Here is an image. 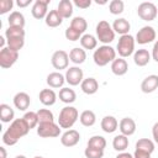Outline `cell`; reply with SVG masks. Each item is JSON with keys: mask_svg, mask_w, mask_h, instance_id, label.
Wrapping results in <instances>:
<instances>
[{"mask_svg": "<svg viewBox=\"0 0 158 158\" xmlns=\"http://www.w3.org/2000/svg\"><path fill=\"white\" fill-rule=\"evenodd\" d=\"M30 130L31 128L23 118H15L2 135V143L6 146H15L21 137L30 132Z\"/></svg>", "mask_w": 158, "mask_h": 158, "instance_id": "obj_1", "label": "cell"}, {"mask_svg": "<svg viewBox=\"0 0 158 158\" xmlns=\"http://www.w3.org/2000/svg\"><path fill=\"white\" fill-rule=\"evenodd\" d=\"M93 59L96 65L105 67L106 64L112 63L116 59V51L109 44H102L94 51Z\"/></svg>", "mask_w": 158, "mask_h": 158, "instance_id": "obj_2", "label": "cell"}, {"mask_svg": "<svg viewBox=\"0 0 158 158\" xmlns=\"http://www.w3.org/2000/svg\"><path fill=\"white\" fill-rule=\"evenodd\" d=\"M79 117V112L74 106H64L58 116V125L60 128H72Z\"/></svg>", "mask_w": 158, "mask_h": 158, "instance_id": "obj_3", "label": "cell"}, {"mask_svg": "<svg viewBox=\"0 0 158 158\" xmlns=\"http://www.w3.org/2000/svg\"><path fill=\"white\" fill-rule=\"evenodd\" d=\"M95 32H96V38L102 44H109L115 40V31L112 30V26L105 20L99 21Z\"/></svg>", "mask_w": 158, "mask_h": 158, "instance_id": "obj_4", "label": "cell"}, {"mask_svg": "<svg viewBox=\"0 0 158 158\" xmlns=\"http://www.w3.org/2000/svg\"><path fill=\"white\" fill-rule=\"evenodd\" d=\"M135 37L131 36L130 33L128 35H123L118 38V42H117V53L121 58H127L130 57L133 52H135Z\"/></svg>", "mask_w": 158, "mask_h": 158, "instance_id": "obj_5", "label": "cell"}, {"mask_svg": "<svg viewBox=\"0 0 158 158\" xmlns=\"http://www.w3.org/2000/svg\"><path fill=\"white\" fill-rule=\"evenodd\" d=\"M60 127L56 122H44L38 123L37 126V135L42 138H54L60 135Z\"/></svg>", "mask_w": 158, "mask_h": 158, "instance_id": "obj_6", "label": "cell"}, {"mask_svg": "<svg viewBox=\"0 0 158 158\" xmlns=\"http://www.w3.org/2000/svg\"><path fill=\"white\" fill-rule=\"evenodd\" d=\"M137 15L143 21H153L157 17V15H158V10H157V6L153 2L144 1V2H141L138 5Z\"/></svg>", "mask_w": 158, "mask_h": 158, "instance_id": "obj_7", "label": "cell"}, {"mask_svg": "<svg viewBox=\"0 0 158 158\" xmlns=\"http://www.w3.org/2000/svg\"><path fill=\"white\" fill-rule=\"evenodd\" d=\"M17 59H19V52L10 49L7 46L0 51V67L1 68L7 69L12 67Z\"/></svg>", "mask_w": 158, "mask_h": 158, "instance_id": "obj_8", "label": "cell"}, {"mask_svg": "<svg viewBox=\"0 0 158 158\" xmlns=\"http://www.w3.org/2000/svg\"><path fill=\"white\" fill-rule=\"evenodd\" d=\"M51 63L53 65L54 69L57 70H63V69H68V64H69V54L63 51V49H58L52 54L51 58Z\"/></svg>", "mask_w": 158, "mask_h": 158, "instance_id": "obj_9", "label": "cell"}, {"mask_svg": "<svg viewBox=\"0 0 158 158\" xmlns=\"http://www.w3.org/2000/svg\"><path fill=\"white\" fill-rule=\"evenodd\" d=\"M65 81L72 85V86H77L79 84H81V81L84 80V74H83V70L74 65V67H69L65 72Z\"/></svg>", "mask_w": 158, "mask_h": 158, "instance_id": "obj_10", "label": "cell"}, {"mask_svg": "<svg viewBox=\"0 0 158 158\" xmlns=\"http://www.w3.org/2000/svg\"><path fill=\"white\" fill-rule=\"evenodd\" d=\"M136 42L138 44H147L156 40V30L152 26H143L136 35Z\"/></svg>", "mask_w": 158, "mask_h": 158, "instance_id": "obj_11", "label": "cell"}, {"mask_svg": "<svg viewBox=\"0 0 158 158\" xmlns=\"http://www.w3.org/2000/svg\"><path fill=\"white\" fill-rule=\"evenodd\" d=\"M48 5L49 0H36L33 2V6L31 9V14L36 20H42L46 19L48 11Z\"/></svg>", "mask_w": 158, "mask_h": 158, "instance_id": "obj_12", "label": "cell"}, {"mask_svg": "<svg viewBox=\"0 0 158 158\" xmlns=\"http://www.w3.org/2000/svg\"><path fill=\"white\" fill-rule=\"evenodd\" d=\"M80 141V133L77 130H67L62 136H60V143L64 147H74L79 143Z\"/></svg>", "mask_w": 158, "mask_h": 158, "instance_id": "obj_13", "label": "cell"}, {"mask_svg": "<svg viewBox=\"0 0 158 158\" xmlns=\"http://www.w3.org/2000/svg\"><path fill=\"white\" fill-rule=\"evenodd\" d=\"M158 89V75L151 74L146 77L141 83V90L144 94H151Z\"/></svg>", "mask_w": 158, "mask_h": 158, "instance_id": "obj_14", "label": "cell"}, {"mask_svg": "<svg viewBox=\"0 0 158 158\" xmlns=\"http://www.w3.org/2000/svg\"><path fill=\"white\" fill-rule=\"evenodd\" d=\"M30 104H31L30 95L25 91H20L14 96V105L20 111H26L30 107Z\"/></svg>", "mask_w": 158, "mask_h": 158, "instance_id": "obj_15", "label": "cell"}, {"mask_svg": "<svg viewBox=\"0 0 158 158\" xmlns=\"http://www.w3.org/2000/svg\"><path fill=\"white\" fill-rule=\"evenodd\" d=\"M118 128L121 131V135H125V136H132L135 132H136V122L133 118L131 117H123L120 122H118Z\"/></svg>", "mask_w": 158, "mask_h": 158, "instance_id": "obj_16", "label": "cell"}, {"mask_svg": "<svg viewBox=\"0 0 158 158\" xmlns=\"http://www.w3.org/2000/svg\"><path fill=\"white\" fill-rule=\"evenodd\" d=\"M46 81H47L49 88L58 89V88H62L63 84L65 83V77L60 72H52V73H49L47 75Z\"/></svg>", "mask_w": 158, "mask_h": 158, "instance_id": "obj_17", "label": "cell"}, {"mask_svg": "<svg viewBox=\"0 0 158 158\" xmlns=\"http://www.w3.org/2000/svg\"><path fill=\"white\" fill-rule=\"evenodd\" d=\"M127 70H128V64H127V62H126L125 58H121V57L120 58H116L111 63V72L115 75H117V77L125 75L127 73Z\"/></svg>", "mask_w": 158, "mask_h": 158, "instance_id": "obj_18", "label": "cell"}, {"mask_svg": "<svg viewBox=\"0 0 158 158\" xmlns=\"http://www.w3.org/2000/svg\"><path fill=\"white\" fill-rule=\"evenodd\" d=\"M38 98H40L41 104L44 106H52L57 101V94L52 89H42L40 91Z\"/></svg>", "mask_w": 158, "mask_h": 158, "instance_id": "obj_19", "label": "cell"}, {"mask_svg": "<svg viewBox=\"0 0 158 158\" xmlns=\"http://www.w3.org/2000/svg\"><path fill=\"white\" fill-rule=\"evenodd\" d=\"M80 88H81L83 93H85L88 95H93L99 90V83H98V80L95 78L89 77V78H85L81 81Z\"/></svg>", "mask_w": 158, "mask_h": 158, "instance_id": "obj_20", "label": "cell"}, {"mask_svg": "<svg viewBox=\"0 0 158 158\" xmlns=\"http://www.w3.org/2000/svg\"><path fill=\"white\" fill-rule=\"evenodd\" d=\"M151 60V54L147 49L141 48L133 53V62L138 67H146Z\"/></svg>", "mask_w": 158, "mask_h": 158, "instance_id": "obj_21", "label": "cell"}, {"mask_svg": "<svg viewBox=\"0 0 158 158\" xmlns=\"http://www.w3.org/2000/svg\"><path fill=\"white\" fill-rule=\"evenodd\" d=\"M130 28H131V25L130 22L123 19V17H120V19H116L112 23V30L115 31V33H118L121 36L123 35H128L130 32Z\"/></svg>", "mask_w": 158, "mask_h": 158, "instance_id": "obj_22", "label": "cell"}, {"mask_svg": "<svg viewBox=\"0 0 158 158\" xmlns=\"http://www.w3.org/2000/svg\"><path fill=\"white\" fill-rule=\"evenodd\" d=\"M100 125H101V130L104 132H106V133H114L118 127V122H117L116 117L110 116V115L102 117Z\"/></svg>", "mask_w": 158, "mask_h": 158, "instance_id": "obj_23", "label": "cell"}, {"mask_svg": "<svg viewBox=\"0 0 158 158\" xmlns=\"http://www.w3.org/2000/svg\"><path fill=\"white\" fill-rule=\"evenodd\" d=\"M73 2L70 0H60L58 2V7L57 11L59 12V15L63 19H69L73 15Z\"/></svg>", "mask_w": 158, "mask_h": 158, "instance_id": "obj_24", "label": "cell"}, {"mask_svg": "<svg viewBox=\"0 0 158 158\" xmlns=\"http://www.w3.org/2000/svg\"><path fill=\"white\" fill-rule=\"evenodd\" d=\"M44 22L48 27L54 28V27H58V26L62 25L63 17L59 15V12L57 10H49V12L47 14V16L44 19Z\"/></svg>", "mask_w": 158, "mask_h": 158, "instance_id": "obj_25", "label": "cell"}, {"mask_svg": "<svg viewBox=\"0 0 158 158\" xmlns=\"http://www.w3.org/2000/svg\"><path fill=\"white\" fill-rule=\"evenodd\" d=\"M7 22H9V26L23 28L26 21H25V16H23L22 12H20V11H12L9 15V17H7Z\"/></svg>", "mask_w": 158, "mask_h": 158, "instance_id": "obj_26", "label": "cell"}, {"mask_svg": "<svg viewBox=\"0 0 158 158\" xmlns=\"http://www.w3.org/2000/svg\"><path fill=\"white\" fill-rule=\"evenodd\" d=\"M86 59V52L85 49L83 48H79V47H75L73 48L70 52H69V60L73 62L74 64H81L84 63Z\"/></svg>", "mask_w": 158, "mask_h": 158, "instance_id": "obj_27", "label": "cell"}, {"mask_svg": "<svg viewBox=\"0 0 158 158\" xmlns=\"http://www.w3.org/2000/svg\"><path fill=\"white\" fill-rule=\"evenodd\" d=\"M14 117H15L14 109L7 104H1L0 105V120L7 123V122H12L15 120Z\"/></svg>", "mask_w": 158, "mask_h": 158, "instance_id": "obj_28", "label": "cell"}, {"mask_svg": "<svg viewBox=\"0 0 158 158\" xmlns=\"http://www.w3.org/2000/svg\"><path fill=\"white\" fill-rule=\"evenodd\" d=\"M112 147L115 151H117L118 153L125 152L128 147V137L125 135H117L114 137L112 139Z\"/></svg>", "mask_w": 158, "mask_h": 158, "instance_id": "obj_29", "label": "cell"}, {"mask_svg": "<svg viewBox=\"0 0 158 158\" xmlns=\"http://www.w3.org/2000/svg\"><path fill=\"white\" fill-rule=\"evenodd\" d=\"M79 121L83 126L85 127H91L95 125L96 122V116H95V112L91 111V110H84L80 116H79Z\"/></svg>", "mask_w": 158, "mask_h": 158, "instance_id": "obj_30", "label": "cell"}, {"mask_svg": "<svg viewBox=\"0 0 158 158\" xmlns=\"http://www.w3.org/2000/svg\"><path fill=\"white\" fill-rule=\"evenodd\" d=\"M58 96H59V100H60L62 102H64V104H72V102H74L75 99H77L75 91H74L73 89H70V88H62V89L59 90Z\"/></svg>", "mask_w": 158, "mask_h": 158, "instance_id": "obj_31", "label": "cell"}, {"mask_svg": "<svg viewBox=\"0 0 158 158\" xmlns=\"http://www.w3.org/2000/svg\"><path fill=\"white\" fill-rule=\"evenodd\" d=\"M80 44L83 49H95L98 46V38L90 33H85L80 38Z\"/></svg>", "mask_w": 158, "mask_h": 158, "instance_id": "obj_32", "label": "cell"}, {"mask_svg": "<svg viewBox=\"0 0 158 158\" xmlns=\"http://www.w3.org/2000/svg\"><path fill=\"white\" fill-rule=\"evenodd\" d=\"M135 149H139V151H143V152L152 154L154 151V142L152 139H148V138H141L136 142Z\"/></svg>", "mask_w": 158, "mask_h": 158, "instance_id": "obj_33", "label": "cell"}, {"mask_svg": "<svg viewBox=\"0 0 158 158\" xmlns=\"http://www.w3.org/2000/svg\"><path fill=\"white\" fill-rule=\"evenodd\" d=\"M88 147L104 151L105 147H106V139H105L102 136L95 135V136H93V137L89 138V141H88Z\"/></svg>", "mask_w": 158, "mask_h": 158, "instance_id": "obj_34", "label": "cell"}, {"mask_svg": "<svg viewBox=\"0 0 158 158\" xmlns=\"http://www.w3.org/2000/svg\"><path fill=\"white\" fill-rule=\"evenodd\" d=\"M25 30L21 28V27H12V26H9L6 30H5V37L6 40L9 38H25Z\"/></svg>", "mask_w": 158, "mask_h": 158, "instance_id": "obj_35", "label": "cell"}, {"mask_svg": "<svg viewBox=\"0 0 158 158\" xmlns=\"http://www.w3.org/2000/svg\"><path fill=\"white\" fill-rule=\"evenodd\" d=\"M70 27L75 28V30L79 31L80 33H84V32L86 31V28H88V22H86V20H85L84 17H81V16H75V17H73V20H72V22H70Z\"/></svg>", "mask_w": 158, "mask_h": 158, "instance_id": "obj_36", "label": "cell"}, {"mask_svg": "<svg viewBox=\"0 0 158 158\" xmlns=\"http://www.w3.org/2000/svg\"><path fill=\"white\" fill-rule=\"evenodd\" d=\"M37 116H38V121L40 123H44V122H54V116L53 112L49 109H40L37 111Z\"/></svg>", "mask_w": 158, "mask_h": 158, "instance_id": "obj_37", "label": "cell"}, {"mask_svg": "<svg viewBox=\"0 0 158 158\" xmlns=\"http://www.w3.org/2000/svg\"><path fill=\"white\" fill-rule=\"evenodd\" d=\"M22 118L27 122V125H28L30 128H35V127H37L38 123H40L37 112H35V111H27V112H25V115H23Z\"/></svg>", "mask_w": 158, "mask_h": 158, "instance_id": "obj_38", "label": "cell"}, {"mask_svg": "<svg viewBox=\"0 0 158 158\" xmlns=\"http://www.w3.org/2000/svg\"><path fill=\"white\" fill-rule=\"evenodd\" d=\"M125 9V4L122 0H112L109 4V11L112 15H120L123 12Z\"/></svg>", "mask_w": 158, "mask_h": 158, "instance_id": "obj_39", "label": "cell"}, {"mask_svg": "<svg viewBox=\"0 0 158 158\" xmlns=\"http://www.w3.org/2000/svg\"><path fill=\"white\" fill-rule=\"evenodd\" d=\"M6 42H7V47L10 49L19 52L25 44V38H9V40H6Z\"/></svg>", "mask_w": 158, "mask_h": 158, "instance_id": "obj_40", "label": "cell"}, {"mask_svg": "<svg viewBox=\"0 0 158 158\" xmlns=\"http://www.w3.org/2000/svg\"><path fill=\"white\" fill-rule=\"evenodd\" d=\"M64 36H65V38L68 40V41H80V38H81V33L79 32V31H77L75 28H73V27H67L65 28V32H64Z\"/></svg>", "mask_w": 158, "mask_h": 158, "instance_id": "obj_41", "label": "cell"}, {"mask_svg": "<svg viewBox=\"0 0 158 158\" xmlns=\"http://www.w3.org/2000/svg\"><path fill=\"white\" fill-rule=\"evenodd\" d=\"M84 154H85L86 158H102L104 157V151L91 148V147H86L85 151H84Z\"/></svg>", "mask_w": 158, "mask_h": 158, "instance_id": "obj_42", "label": "cell"}, {"mask_svg": "<svg viewBox=\"0 0 158 158\" xmlns=\"http://www.w3.org/2000/svg\"><path fill=\"white\" fill-rule=\"evenodd\" d=\"M14 6V1L12 0H0V14L4 15L6 12H9Z\"/></svg>", "mask_w": 158, "mask_h": 158, "instance_id": "obj_43", "label": "cell"}, {"mask_svg": "<svg viewBox=\"0 0 158 158\" xmlns=\"http://www.w3.org/2000/svg\"><path fill=\"white\" fill-rule=\"evenodd\" d=\"M73 5L78 6L79 9H88L91 5V0H74Z\"/></svg>", "mask_w": 158, "mask_h": 158, "instance_id": "obj_44", "label": "cell"}, {"mask_svg": "<svg viewBox=\"0 0 158 158\" xmlns=\"http://www.w3.org/2000/svg\"><path fill=\"white\" fill-rule=\"evenodd\" d=\"M133 158H151V154L139 149H135L133 152Z\"/></svg>", "mask_w": 158, "mask_h": 158, "instance_id": "obj_45", "label": "cell"}, {"mask_svg": "<svg viewBox=\"0 0 158 158\" xmlns=\"http://www.w3.org/2000/svg\"><path fill=\"white\" fill-rule=\"evenodd\" d=\"M152 58L158 63V40L153 44V48H152Z\"/></svg>", "mask_w": 158, "mask_h": 158, "instance_id": "obj_46", "label": "cell"}, {"mask_svg": "<svg viewBox=\"0 0 158 158\" xmlns=\"http://www.w3.org/2000/svg\"><path fill=\"white\" fill-rule=\"evenodd\" d=\"M152 136H153V139H154V142L158 144V121L153 125V127H152Z\"/></svg>", "mask_w": 158, "mask_h": 158, "instance_id": "obj_47", "label": "cell"}, {"mask_svg": "<svg viewBox=\"0 0 158 158\" xmlns=\"http://www.w3.org/2000/svg\"><path fill=\"white\" fill-rule=\"evenodd\" d=\"M32 1L31 0H17L16 1V5L19 6V7H26L27 5H30Z\"/></svg>", "mask_w": 158, "mask_h": 158, "instance_id": "obj_48", "label": "cell"}, {"mask_svg": "<svg viewBox=\"0 0 158 158\" xmlns=\"http://www.w3.org/2000/svg\"><path fill=\"white\" fill-rule=\"evenodd\" d=\"M116 158H133V156L131 153H128V152H121V153H118L116 156Z\"/></svg>", "mask_w": 158, "mask_h": 158, "instance_id": "obj_49", "label": "cell"}, {"mask_svg": "<svg viewBox=\"0 0 158 158\" xmlns=\"http://www.w3.org/2000/svg\"><path fill=\"white\" fill-rule=\"evenodd\" d=\"M6 156H7V152H6L5 147L1 146V147H0V158H6Z\"/></svg>", "mask_w": 158, "mask_h": 158, "instance_id": "obj_50", "label": "cell"}, {"mask_svg": "<svg viewBox=\"0 0 158 158\" xmlns=\"http://www.w3.org/2000/svg\"><path fill=\"white\" fill-rule=\"evenodd\" d=\"M5 38H6V37H2V36L0 37V47H1V49L5 48V46H4V44H5Z\"/></svg>", "mask_w": 158, "mask_h": 158, "instance_id": "obj_51", "label": "cell"}, {"mask_svg": "<svg viewBox=\"0 0 158 158\" xmlns=\"http://www.w3.org/2000/svg\"><path fill=\"white\" fill-rule=\"evenodd\" d=\"M95 2H96L98 5H105V4H107V1H106V0H101V1H100V0H96Z\"/></svg>", "mask_w": 158, "mask_h": 158, "instance_id": "obj_52", "label": "cell"}, {"mask_svg": "<svg viewBox=\"0 0 158 158\" xmlns=\"http://www.w3.org/2000/svg\"><path fill=\"white\" fill-rule=\"evenodd\" d=\"M15 158H26V157H25V156H22V154H20V156H16Z\"/></svg>", "mask_w": 158, "mask_h": 158, "instance_id": "obj_53", "label": "cell"}, {"mask_svg": "<svg viewBox=\"0 0 158 158\" xmlns=\"http://www.w3.org/2000/svg\"><path fill=\"white\" fill-rule=\"evenodd\" d=\"M33 158H43V157H40V156H36V157H33Z\"/></svg>", "mask_w": 158, "mask_h": 158, "instance_id": "obj_54", "label": "cell"}]
</instances>
